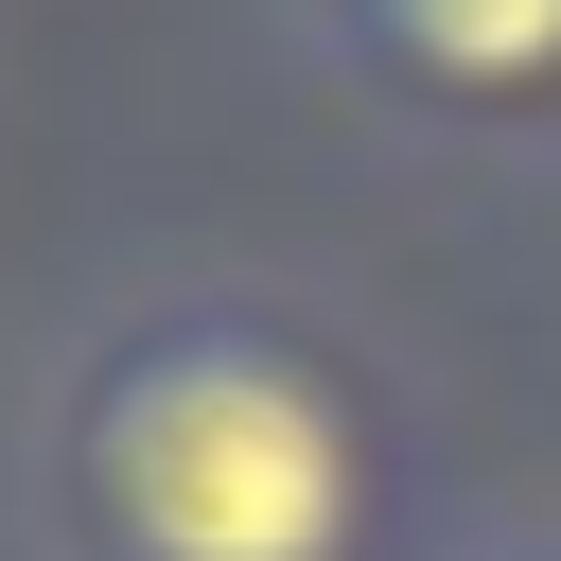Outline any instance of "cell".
I'll use <instances>...</instances> for the list:
<instances>
[{"mask_svg": "<svg viewBox=\"0 0 561 561\" xmlns=\"http://www.w3.org/2000/svg\"><path fill=\"white\" fill-rule=\"evenodd\" d=\"M456 561H561V543H456Z\"/></svg>", "mask_w": 561, "mask_h": 561, "instance_id": "3", "label": "cell"}, {"mask_svg": "<svg viewBox=\"0 0 561 561\" xmlns=\"http://www.w3.org/2000/svg\"><path fill=\"white\" fill-rule=\"evenodd\" d=\"M298 53L421 140H561V0H298Z\"/></svg>", "mask_w": 561, "mask_h": 561, "instance_id": "2", "label": "cell"}, {"mask_svg": "<svg viewBox=\"0 0 561 561\" xmlns=\"http://www.w3.org/2000/svg\"><path fill=\"white\" fill-rule=\"evenodd\" d=\"M35 508L70 561H438L421 403L263 280H158L70 351Z\"/></svg>", "mask_w": 561, "mask_h": 561, "instance_id": "1", "label": "cell"}]
</instances>
